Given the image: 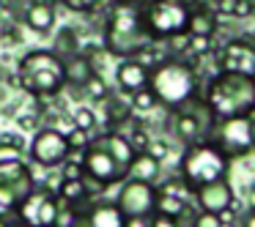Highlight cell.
<instances>
[{"mask_svg":"<svg viewBox=\"0 0 255 227\" xmlns=\"http://www.w3.org/2000/svg\"><path fill=\"white\" fill-rule=\"evenodd\" d=\"M145 0H107L102 19V47L110 58H134L145 44H151L143 19Z\"/></svg>","mask_w":255,"mask_h":227,"instance_id":"obj_1","label":"cell"},{"mask_svg":"<svg viewBox=\"0 0 255 227\" xmlns=\"http://www.w3.org/2000/svg\"><path fill=\"white\" fill-rule=\"evenodd\" d=\"M200 96L211 107L217 121L225 118H242L255 112V77L239 72H220L200 85Z\"/></svg>","mask_w":255,"mask_h":227,"instance_id":"obj_2","label":"cell"},{"mask_svg":"<svg viewBox=\"0 0 255 227\" xmlns=\"http://www.w3.org/2000/svg\"><path fill=\"white\" fill-rule=\"evenodd\" d=\"M200 85L203 82L189 58H162L148 72V88L165 110H176L192 96H198Z\"/></svg>","mask_w":255,"mask_h":227,"instance_id":"obj_3","label":"cell"},{"mask_svg":"<svg viewBox=\"0 0 255 227\" xmlns=\"http://www.w3.org/2000/svg\"><path fill=\"white\" fill-rule=\"evenodd\" d=\"M19 85L25 93L39 99H55L66 90V74H63V58H58L50 47H33L17 63Z\"/></svg>","mask_w":255,"mask_h":227,"instance_id":"obj_4","label":"cell"},{"mask_svg":"<svg viewBox=\"0 0 255 227\" xmlns=\"http://www.w3.org/2000/svg\"><path fill=\"white\" fill-rule=\"evenodd\" d=\"M176 172L184 178L189 194H192L200 183L225 178L228 172H231V159H228L211 140H195V143L184 145Z\"/></svg>","mask_w":255,"mask_h":227,"instance_id":"obj_5","label":"cell"},{"mask_svg":"<svg viewBox=\"0 0 255 227\" xmlns=\"http://www.w3.org/2000/svg\"><path fill=\"white\" fill-rule=\"evenodd\" d=\"M187 14L189 3H181V0H145L143 6L145 28L154 41H165L167 36L187 30Z\"/></svg>","mask_w":255,"mask_h":227,"instance_id":"obj_6","label":"cell"},{"mask_svg":"<svg viewBox=\"0 0 255 227\" xmlns=\"http://www.w3.org/2000/svg\"><path fill=\"white\" fill-rule=\"evenodd\" d=\"M28 161L41 170L52 172L69 159L72 148L66 143V132H61L58 126H39L33 132V140L28 143Z\"/></svg>","mask_w":255,"mask_h":227,"instance_id":"obj_7","label":"cell"},{"mask_svg":"<svg viewBox=\"0 0 255 227\" xmlns=\"http://www.w3.org/2000/svg\"><path fill=\"white\" fill-rule=\"evenodd\" d=\"M209 140L231 161L244 159V156L253 151V140H250V115L217 121V126H214V132L209 134Z\"/></svg>","mask_w":255,"mask_h":227,"instance_id":"obj_8","label":"cell"},{"mask_svg":"<svg viewBox=\"0 0 255 227\" xmlns=\"http://www.w3.org/2000/svg\"><path fill=\"white\" fill-rule=\"evenodd\" d=\"M80 164H83V175L96 178V181H102L105 186H116V183H121L124 178H127V172L121 170V164H118L110 156V151L102 145L99 134H94L91 145L80 153Z\"/></svg>","mask_w":255,"mask_h":227,"instance_id":"obj_9","label":"cell"},{"mask_svg":"<svg viewBox=\"0 0 255 227\" xmlns=\"http://www.w3.org/2000/svg\"><path fill=\"white\" fill-rule=\"evenodd\" d=\"M156 183L140 181V178L127 175L118 183V194H116V205L124 211L127 216H148L156 205Z\"/></svg>","mask_w":255,"mask_h":227,"instance_id":"obj_10","label":"cell"},{"mask_svg":"<svg viewBox=\"0 0 255 227\" xmlns=\"http://www.w3.org/2000/svg\"><path fill=\"white\" fill-rule=\"evenodd\" d=\"M214 55L220 69H225V72H239V74H247V77H255V47L247 36L225 39L222 47H214Z\"/></svg>","mask_w":255,"mask_h":227,"instance_id":"obj_11","label":"cell"},{"mask_svg":"<svg viewBox=\"0 0 255 227\" xmlns=\"http://www.w3.org/2000/svg\"><path fill=\"white\" fill-rule=\"evenodd\" d=\"M192 194H195V205L200 211H214V214H220V211L231 208L233 197H236V189H233V183L225 175V178H217V181L200 183Z\"/></svg>","mask_w":255,"mask_h":227,"instance_id":"obj_12","label":"cell"},{"mask_svg":"<svg viewBox=\"0 0 255 227\" xmlns=\"http://www.w3.org/2000/svg\"><path fill=\"white\" fill-rule=\"evenodd\" d=\"M148 72L151 69H145L143 63H137L134 58H121L116 66V85L121 93H134V90L145 88L148 85Z\"/></svg>","mask_w":255,"mask_h":227,"instance_id":"obj_13","label":"cell"},{"mask_svg":"<svg viewBox=\"0 0 255 227\" xmlns=\"http://www.w3.org/2000/svg\"><path fill=\"white\" fill-rule=\"evenodd\" d=\"M19 19H22V25L28 30L44 36V33H50V30L55 28L58 14H55V6H52V3H47V0H33L30 6H25V11H22Z\"/></svg>","mask_w":255,"mask_h":227,"instance_id":"obj_14","label":"cell"},{"mask_svg":"<svg viewBox=\"0 0 255 227\" xmlns=\"http://www.w3.org/2000/svg\"><path fill=\"white\" fill-rule=\"evenodd\" d=\"M220 30V17L214 14V8L203 0L192 3L187 14V33L189 36H217Z\"/></svg>","mask_w":255,"mask_h":227,"instance_id":"obj_15","label":"cell"},{"mask_svg":"<svg viewBox=\"0 0 255 227\" xmlns=\"http://www.w3.org/2000/svg\"><path fill=\"white\" fill-rule=\"evenodd\" d=\"M102 107H105V123H107V132H113V129L124 126V123H132L134 118V110L132 104H129V96L121 93V90H110V93L102 99Z\"/></svg>","mask_w":255,"mask_h":227,"instance_id":"obj_16","label":"cell"},{"mask_svg":"<svg viewBox=\"0 0 255 227\" xmlns=\"http://www.w3.org/2000/svg\"><path fill=\"white\" fill-rule=\"evenodd\" d=\"M63 74H66V88H80L85 79L94 77L96 69H94V63H91V58L80 50V52H74V55L63 58Z\"/></svg>","mask_w":255,"mask_h":227,"instance_id":"obj_17","label":"cell"},{"mask_svg":"<svg viewBox=\"0 0 255 227\" xmlns=\"http://www.w3.org/2000/svg\"><path fill=\"white\" fill-rule=\"evenodd\" d=\"M99 140H102V145L110 151L113 159L121 164V170L129 175V164H132V159H134V153H137V151L129 145L127 134H121V132H116V129H113V132H102Z\"/></svg>","mask_w":255,"mask_h":227,"instance_id":"obj_18","label":"cell"},{"mask_svg":"<svg viewBox=\"0 0 255 227\" xmlns=\"http://www.w3.org/2000/svg\"><path fill=\"white\" fill-rule=\"evenodd\" d=\"M91 219V227H124L127 222V214L116 205V200H96L94 208L88 214Z\"/></svg>","mask_w":255,"mask_h":227,"instance_id":"obj_19","label":"cell"},{"mask_svg":"<svg viewBox=\"0 0 255 227\" xmlns=\"http://www.w3.org/2000/svg\"><path fill=\"white\" fill-rule=\"evenodd\" d=\"M52 52H55L58 58H69L74 55V52L83 50V36H80V28H74V25H63V28H58V33L52 36Z\"/></svg>","mask_w":255,"mask_h":227,"instance_id":"obj_20","label":"cell"},{"mask_svg":"<svg viewBox=\"0 0 255 227\" xmlns=\"http://www.w3.org/2000/svg\"><path fill=\"white\" fill-rule=\"evenodd\" d=\"M129 175L140 178V181H148V183H156L162 178V161L154 159L151 153H145V151H137L132 164H129Z\"/></svg>","mask_w":255,"mask_h":227,"instance_id":"obj_21","label":"cell"},{"mask_svg":"<svg viewBox=\"0 0 255 227\" xmlns=\"http://www.w3.org/2000/svg\"><path fill=\"white\" fill-rule=\"evenodd\" d=\"M154 211H159V214H165V216H173V219L184 222V216L192 214V205H189V200H187V197H176V194H165V192H159V194H156V205H154Z\"/></svg>","mask_w":255,"mask_h":227,"instance_id":"obj_22","label":"cell"},{"mask_svg":"<svg viewBox=\"0 0 255 227\" xmlns=\"http://www.w3.org/2000/svg\"><path fill=\"white\" fill-rule=\"evenodd\" d=\"M66 90H72L74 96H80V99H85V101H94V104L99 101V104H102V99H105V96L110 93L113 88L107 85V79L102 77V72H96L94 77L85 79V82L80 85V88H66Z\"/></svg>","mask_w":255,"mask_h":227,"instance_id":"obj_23","label":"cell"},{"mask_svg":"<svg viewBox=\"0 0 255 227\" xmlns=\"http://www.w3.org/2000/svg\"><path fill=\"white\" fill-rule=\"evenodd\" d=\"M55 194L63 205H74V203H80V200L91 197L85 183H83V178H61L58 186H55Z\"/></svg>","mask_w":255,"mask_h":227,"instance_id":"obj_24","label":"cell"},{"mask_svg":"<svg viewBox=\"0 0 255 227\" xmlns=\"http://www.w3.org/2000/svg\"><path fill=\"white\" fill-rule=\"evenodd\" d=\"M129 104H132L134 115H151V112L159 107V101H156L154 90L145 85V88H140V90H134V93H129Z\"/></svg>","mask_w":255,"mask_h":227,"instance_id":"obj_25","label":"cell"},{"mask_svg":"<svg viewBox=\"0 0 255 227\" xmlns=\"http://www.w3.org/2000/svg\"><path fill=\"white\" fill-rule=\"evenodd\" d=\"M72 126H80V129H85V132L96 134V126H99V118H96L94 107H77V110L72 112Z\"/></svg>","mask_w":255,"mask_h":227,"instance_id":"obj_26","label":"cell"},{"mask_svg":"<svg viewBox=\"0 0 255 227\" xmlns=\"http://www.w3.org/2000/svg\"><path fill=\"white\" fill-rule=\"evenodd\" d=\"M61 6L72 14H96L99 8L107 6V0H61Z\"/></svg>","mask_w":255,"mask_h":227,"instance_id":"obj_27","label":"cell"},{"mask_svg":"<svg viewBox=\"0 0 255 227\" xmlns=\"http://www.w3.org/2000/svg\"><path fill=\"white\" fill-rule=\"evenodd\" d=\"M91 140H94V134L85 132V129H80V126H72L66 132V143H69V148H72V153H83V151L91 145Z\"/></svg>","mask_w":255,"mask_h":227,"instance_id":"obj_28","label":"cell"},{"mask_svg":"<svg viewBox=\"0 0 255 227\" xmlns=\"http://www.w3.org/2000/svg\"><path fill=\"white\" fill-rule=\"evenodd\" d=\"M0 44L6 47V50H8V47H19V44H22V30H19V25H14L11 19L0 25Z\"/></svg>","mask_w":255,"mask_h":227,"instance_id":"obj_29","label":"cell"},{"mask_svg":"<svg viewBox=\"0 0 255 227\" xmlns=\"http://www.w3.org/2000/svg\"><path fill=\"white\" fill-rule=\"evenodd\" d=\"M156 189H159V192H165V194H176V197H187V194H189L187 183H184V178L178 175V172H176V175H170V178H165V181H162Z\"/></svg>","mask_w":255,"mask_h":227,"instance_id":"obj_30","label":"cell"},{"mask_svg":"<svg viewBox=\"0 0 255 227\" xmlns=\"http://www.w3.org/2000/svg\"><path fill=\"white\" fill-rule=\"evenodd\" d=\"M217 47L214 36H189V58H198V55H206Z\"/></svg>","mask_w":255,"mask_h":227,"instance_id":"obj_31","label":"cell"},{"mask_svg":"<svg viewBox=\"0 0 255 227\" xmlns=\"http://www.w3.org/2000/svg\"><path fill=\"white\" fill-rule=\"evenodd\" d=\"M189 227H225V222H222L220 214H214V211H195L192 214V225Z\"/></svg>","mask_w":255,"mask_h":227,"instance_id":"obj_32","label":"cell"},{"mask_svg":"<svg viewBox=\"0 0 255 227\" xmlns=\"http://www.w3.org/2000/svg\"><path fill=\"white\" fill-rule=\"evenodd\" d=\"M145 153H151L154 159H159L162 164H165L167 153H170V143H167L165 137H151V143H148V148H145Z\"/></svg>","mask_w":255,"mask_h":227,"instance_id":"obj_33","label":"cell"},{"mask_svg":"<svg viewBox=\"0 0 255 227\" xmlns=\"http://www.w3.org/2000/svg\"><path fill=\"white\" fill-rule=\"evenodd\" d=\"M58 170H61V178H83V164H80V159H74L72 153H69V159L63 161Z\"/></svg>","mask_w":255,"mask_h":227,"instance_id":"obj_34","label":"cell"},{"mask_svg":"<svg viewBox=\"0 0 255 227\" xmlns=\"http://www.w3.org/2000/svg\"><path fill=\"white\" fill-rule=\"evenodd\" d=\"M148 227H181V222L173 219V216L159 214V211H151L148 214Z\"/></svg>","mask_w":255,"mask_h":227,"instance_id":"obj_35","label":"cell"},{"mask_svg":"<svg viewBox=\"0 0 255 227\" xmlns=\"http://www.w3.org/2000/svg\"><path fill=\"white\" fill-rule=\"evenodd\" d=\"M0 143L8 145V148H17V151H25V148H28V145H25L22 132H0Z\"/></svg>","mask_w":255,"mask_h":227,"instance_id":"obj_36","label":"cell"},{"mask_svg":"<svg viewBox=\"0 0 255 227\" xmlns=\"http://www.w3.org/2000/svg\"><path fill=\"white\" fill-rule=\"evenodd\" d=\"M239 227H255V211H242V214H239Z\"/></svg>","mask_w":255,"mask_h":227,"instance_id":"obj_37","label":"cell"},{"mask_svg":"<svg viewBox=\"0 0 255 227\" xmlns=\"http://www.w3.org/2000/svg\"><path fill=\"white\" fill-rule=\"evenodd\" d=\"M124 227H148V216H127Z\"/></svg>","mask_w":255,"mask_h":227,"instance_id":"obj_38","label":"cell"},{"mask_svg":"<svg viewBox=\"0 0 255 227\" xmlns=\"http://www.w3.org/2000/svg\"><path fill=\"white\" fill-rule=\"evenodd\" d=\"M8 227H33V222H30V219H25V216H14V219H11V225H8Z\"/></svg>","mask_w":255,"mask_h":227,"instance_id":"obj_39","label":"cell"},{"mask_svg":"<svg viewBox=\"0 0 255 227\" xmlns=\"http://www.w3.org/2000/svg\"><path fill=\"white\" fill-rule=\"evenodd\" d=\"M244 200H247V208H250V211H255V181L250 183V189H247V197H244Z\"/></svg>","mask_w":255,"mask_h":227,"instance_id":"obj_40","label":"cell"},{"mask_svg":"<svg viewBox=\"0 0 255 227\" xmlns=\"http://www.w3.org/2000/svg\"><path fill=\"white\" fill-rule=\"evenodd\" d=\"M250 140H253V145H255V112L250 115Z\"/></svg>","mask_w":255,"mask_h":227,"instance_id":"obj_41","label":"cell"},{"mask_svg":"<svg viewBox=\"0 0 255 227\" xmlns=\"http://www.w3.org/2000/svg\"><path fill=\"white\" fill-rule=\"evenodd\" d=\"M14 216H17V214H8V216H0V227H8V225H11V219H14Z\"/></svg>","mask_w":255,"mask_h":227,"instance_id":"obj_42","label":"cell"},{"mask_svg":"<svg viewBox=\"0 0 255 227\" xmlns=\"http://www.w3.org/2000/svg\"><path fill=\"white\" fill-rule=\"evenodd\" d=\"M47 3H52V6H58V3H61V0H47Z\"/></svg>","mask_w":255,"mask_h":227,"instance_id":"obj_43","label":"cell"},{"mask_svg":"<svg viewBox=\"0 0 255 227\" xmlns=\"http://www.w3.org/2000/svg\"><path fill=\"white\" fill-rule=\"evenodd\" d=\"M181 3H189V6H192V3H198V0H181Z\"/></svg>","mask_w":255,"mask_h":227,"instance_id":"obj_44","label":"cell"},{"mask_svg":"<svg viewBox=\"0 0 255 227\" xmlns=\"http://www.w3.org/2000/svg\"><path fill=\"white\" fill-rule=\"evenodd\" d=\"M250 41H253V47H255V33H253V36H250Z\"/></svg>","mask_w":255,"mask_h":227,"instance_id":"obj_45","label":"cell"},{"mask_svg":"<svg viewBox=\"0 0 255 227\" xmlns=\"http://www.w3.org/2000/svg\"><path fill=\"white\" fill-rule=\"evenodd\" d=\"M253 153H255V145H253Z\"/></svg>","mask_w":255,"mask_h":227,"instance_id":"obj_46","label":"cell"},{"mask_svg":"<svg viewBox=\"0 0 255 227\" xmlns=\"http://www.w3.org/2000/svg\"><path fill=\"white\" fill-rule=\"evenodd\" d=\"M33 227H39V225H33Z\"/></svg>","mask_w":255,"mask_h":227,"instance_id":"obj_47","label":"cell"}]
</instances>
